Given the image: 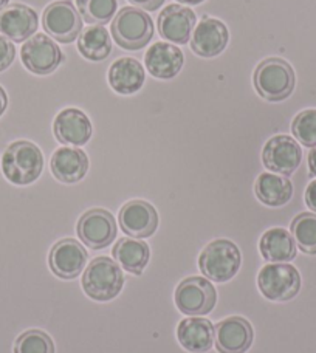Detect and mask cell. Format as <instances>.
I'll use <instances>...</instances> for the list:
<instances>
[{
    "instance_id": "1",
    "label": "cell",
    "mask_w": 316,
    "mask_h": 353,
    "mask_svg": "<svg viewBox=\"0 0 316 353\" xmlns=\"http://www.w3.org/2000/svg\"><path fill=\"white\" fill-rule=\"evenodd\" d=\"M43 169L41 149L31 141H14L2 155V172L12 185L25 186L39 179Z\"/></svg>"
},
{
    "instance_id": "2",
    "label": "cell",
    "mask_w": 316,
    "mask_h": 353,
    "mask_svg": "<svg viewBox=\"0 0 316 353\" xmlns=\"http://www.w3.org/2000/svg\"><path fill=\"white\" fill-rule=\"evenodd\" d=\"M81 283L88 298L106 302L115 299L121 293L124 276L115 261L109 257H97L86 267Z\"/></svg>"
},
{
    "instance_id": "3",
    "label": "cell",
    "mask_w": 316,
    "mask_h": 353,
    "mask_svg": "<svg viewBox=\"0 0 316 353\" xmlns=\"http://www.w3.org/2000/svg\"><path fill=\"white\" fill-rule=\"evenodd\" d=\"M112 36L124 50H140L154 36V22L146 11L135 6H124L112 22Z\"/></svg>"
},
{
    "instance_id": "4",
    "label": "cell",
    "mask_w": 316,
    "mask_h": 353,
    "mask_svg": "<svg viewBox=\"0 0 316 353\" xmlns=\"http://www.w3.org/2000/svg\"><path fill=\"white\" fill-rule=\"evenodd\" d=\"M255 88L264 99L277 103L287 99L295 90L296 77L292 65L281 58L262 61L255 70Z\"/></svg>"
},
{
    "instance_id": "5",
    "label": "cell",
    "mask_w": 316,
    "mask_h": 353,
    "mask_svg": "<svg viewBox=\"0 0 316 353\" xmlns=\"http://www.w3.org/2000/svg\"><path fill=\"white\" fill-rule=\"evenodd\" d=\"M240 251L236 243L226 239H217L208 243L199 257V268L208 281L228 282L240 268Z\"/></svg>"
},
{
    "instance_id": "6",
    "label": "cell",
    "mask_w": 316,
    "mask_h": 353,
    "mask_svg": "<svg viewBox=\"0 0 316 353\" xmlns=\"http://www.w3.org/2000/svg\"><path fill=\"white\" fill-rule=\"evenodd\" d=\"M257 285L267 299L284 302L298 296L301 276L299 271L288 263H268L259 271Z\"/></svg>"
},
{
    "instance_id": "7",
    "label": "cell",
    "mask_w": 316,
    "mask_h": 353,
    "mask_svg": "<svg viewBox=\"0 0 316 353\" xmlns=\"http://www.w3.org/2000/svg\"><path fill=\"white\" fill-rule=\"evenodd\" d=\"M174 299L177 308L186 316H204L216 307L217 293L208 279L191 276L179 283Z\"/></svg>"
},
{
    "instance_id": "8",
    "label": "cell",
    "mask_w": 316,
    "mask_h": 353,
    "mask_svg": "<svg viewBox=\"0 0 316 353\" xmlns=\"http://www.w3.org/2000/svg\"><path fill=\"white\" fill-rule=\"evenodd\" d=\"M43 30L61 43H70L79 36L82 19L70 0H58L50 3L42 14Z\"/></svg>"
},
{
    "instance_id": "9",
    "label": "cell",
    "mask_w": 316,
    "mask_h": 353,
    "mask_svg": "<svg viewBox=\"0 0 316 353\" xmlns=\"http://www.w3.org/2000/svg\"><path fill=\"white\" fill-rule=\"evenodd\" d=\"M22 64L34 74H50L64 61L58 43L50 39L47 34H34L23 43L21 50Z\"/></svg>"
},
{
    "instance_id": "10",
    "label": "cell",
    "mask_w": 316,
    "mask_h": 353,
    "mask_svg": "<svg viewBox=\"0 0 316 353\" xmlns=\"http://www.w3.org/2000/svg\"><path fill=\"white\" fill-rule=\"evenodd\" d=\"M264 166L279 175H292L302 161V149L295 138L276 135L265 143L262 150Z\"/></svg>"
},
{
    "instance_id": "11",
    "label": "cell",
    "mask_w": 316,
    "mask_h": 353,
    "mask_svg": "<svg viewBox=\"0 0 316 353\" xmlns=\"http://www.w3.org/2000/svg\"><path fill=\"white\" fill-rule=\"evenodd\" d=\"M78 236L86 247L103 250L115 241L117 222L115 217L106 210H90L84 212L78 222Z\"/></svg>"
},
{
    "instance_id": "12",
    "label": "cell",
    "mask_w": 316,
    "mask_h": 353,
    "mask_svg": "<svg viewBox=\"0 0 316 353\" xmlns=\"http://www.w3.org/2000/svg\"><path fill=\"white\" fill-rule=\"evenodd\" d=\"M121 230L134 239H148L158 228L155 208L144 200L128 201L118 214Z\"/></svg>"
},
{
    "instance_id": "13",
    "label": "cell",
    "mask_w": 316,
    "mask_h": 353,
    "mask_svg": "<svg viewBox=\"0 0 316 353\" xmlns=\"http://www.w3.org/2000/svg\"><path fill=\"white\" fill-rule=\"evenodd\" d=\"M253 327L240 316H231L214 325V343L220 353H245L251 347Z\"/></svg>"
},
{
    "instance_id": "14",
    "label": "cell",
    "mask_w": 316,
    "mask_h": 353,
    "mask_svg": "<svg viewBox=\"0 0 316 353\" xmlns=\"http://www.w3.org/2000/svg\"><path fill=\"white\" fill-rule=\"evenodd\" d=\"M50 268L61 279L78 277L87 263V251L75 239H62L50 251Z\"/></svg>"
},
{
    "instance_id": "15",
    "label": "cell",
    "mask_w": 316,
    "mask_h": 353,
    "mask_svg": "<svg viewBox=\"0 0 316 353\" xmlns=\"http://www.w3.org/2000/svg\"><path fill=\"white\" fill-rule=\"evenodd\" d=\"M230 33L226 25L219 19L204 17L191 36V48L201 58H214L228 46Z\"/></svg>"
},
{
    "instance_id": "16",
    "label": "cell",
    "mask_w": 316,
    "mask_h": 353,
    "mask_svg": "<svg viewBox=\"0 0 316 353\" xmlns=\"http://www.w3.org/2000/svg\"><path fill=\"white\" fill-rule=\"evenodd\" d=\"M37 23L39 19L36 11L27 5L12 3L0 11V34L16 43L28 41L31 36H34Z\"/></svg>"
},
{
    "instance_id": "17",
    "label": "cell",
    "mask_w": 316,
    "mask_h": 353,
    "mask_svg": "<svg viewBox=\"0 0 316 353\" xmlns=\"http://www.w3.org/2000/svg\"><path fill=\"white\" fill-rule=\"evenodd\" d=\"M195 28V12L183 5H168L158 16V31L164 39L185 46Z\"/></svg>"
},
{
    "instance_id": "18",
    "label": "cell",
    "mask_w": 316,
    "mask_h": 353,
    "mask_svg": "<svg viewBox=\"0 0 316 353\" xmlns=\"http://www.w3.org/2000/svg\"><path fill=\"white\" fill-rule=\"evenodd\" d=\"M53 132L56 140L68 146H84L92 137V123L79 109H64L55 118Z\"/></svg>"
},
{
    "instance_id": "19",
    "label": "cell",
    "mask_w": 316,
    "mask_h": 353,
    "mask_svg": "<svg viewBox=\"0 0 316 353\" xmlns=\"http://www.w3.org/2000/svg\"><path fill=\"white\" fill-rule=\"evenodd\" d=\"M148 72L158 79H170L180 73L185 56L179 48L169 42H157L148 48L146 56Z\"/></svg>"
},
{
    "instance_id": "20",
    "label": "cell",
    "mask_w": 316,
    "mask_h": 353,
    "mask_svg": "<svg viewBox=\"0 0 316 353\" xmlns=\"http://www.w3.org/2000/svg\"><path fill=\"white\" fill-rule=\"evenodd\" d=\"M52 172L56 180L67 185L78 183L88 171V157L77 148H59L52 157Z\"/></svg>"
},
{
    "instance_id": "21",
    "label": "cell",
    "mask_w": 316,
    "mask_h": 353,
    "mask_svg": "<svg viewBox=\"0 0 316 353\" xmlns=\"http://www.w3.org/2000/svg\"><path fill=\"white\" fill-rule=\"evenodd\" d=\"M179 343L191 353H206L214 344V325L205 318H186L177 327Z\"/></svg>"
},
{
    "instance_id": "22",
    "label": "cell",
    "mask_w": 316,
    "mask_h": 353,
    "mask_svg": "<svg viewBox=\"0 0 316 353\" xmlns=\"http://www.w3.org/2000/svg\"><path fill=\"white\" fill-rule=\"evenodd\" d=\"M143 65L134 58H121L113 62L109 70V84L119 94H134L144 85Z\"/></svg>"
},
{
    "instance_id": "23",
    "label": "cell",
    "mask_w": 316,
    "mask_h": 353,
    "mask_svg": "<svg viewBox=\"0 0 316 353\" xmlns=\"http://www.w3.org/2000/svg\"><path fill=\"white\" fill-rule=\"evenodd\" d=\"M262 257L271 263H287L296 257V242L292 236L284 228H271L264 232L259 242Z\"/></svg>"
},
{
    "instance_id": "24",
    "label": "cell",
    "mask_w": 316,
    "mask_h": 353,
    "mask_svg": "<svg viewBox=\"0 0 316 353\" xmlns=\"http://www.w3.org/2000/svg\"><path fill=\"white\" fill-rule=\"evenodd\" d=\"M255 192L257 199L267 206H284L292 200L293 185L284 175L264 172L257 176Z\"/></svg>"
},
{
    "instance_id": "25",
    "label": "cell",
    "mask_w": 316,
    "mask_h": 353,
    "mask_svg": "<svg viewBox=\"0 0 316 353\" xmlns=\"http://www.w3.org/2000/svg\"><path fill=\"white\" fill-rule=\"evenodd\" d=\"M115 261L121 265V268L130 274L140 276L150 259V250L146 242L138 239L124 237L115 243L112 251Z\"/></svg>"
},
{
    "instance_id": "26",
    "label": "cell",
    "mask_w": 316,
    "mask_h": 353,
    "mask_svg": "<svg viewBox=\"0 0 316 353\" xmlns=\"http://www.w3.org/2000/svg\"><path fill=\"white\" fill-rule=\"evenodd\" d=\"M79 53L88 61H104L112 53V41L103 25H92L84 30L78 39Z\"/></svg>"
},
{
    "instance_id": "27",
    "label": "cell",
    "mask_w": 316,
    "mask_h": 353,
    "mask_svg": "<svg viewBox=\"0 0 316 353\" xmlns=\"http://www.w3.org/2000/svg\"><path fill=\"white\" fill-rule=\"evenodd\" d=\"M290 231L302 253L316 254V214L302 212L296 216Z\"/></svg>"
},
{
    "instance_id": "28",
    "label": "cell",
    "mask_w": 316,
    "mask_h": 353,
    "mask_svg": "<svg viewBox=\"0 0 316 353\" xmlns=\"http://www.w3.org/2000/svg\"><path fill=\"white\" fill-rule=\"evenodd\" d=\"M77 6L87 23L104 25L115 16L118 0H77Z\"/></svg>"
},
{
    "instance_id": "29",
    "label": "cell",
    "mask_w": 316,
    "mask_h": 353,
    "mask_svg": "<svg viewBox=\"0 0 316 353\" xmlns=\"http://www.w3.org/2000/svg\"><path fill=\"white\" fill-rule=\"evenodd\" d=\"M14 353H55V344L46 332L28 330L16 339Z\"/></svg>"
},
{
    "instance_id": "30",
    "label": "cell",
    "mask_w": 316,
    "mask_h": 353,
    "mask_svg": "<svg viewBox=\"0 0 316 353\" xmlns=\"http://www.w3.org/2000/svg\"><path fill=\"white\" fill-rule=\"evenodd\" d=\"M296 140L306 148H316V109L302 110L292 123Z\"/></svg>"
},
{
    "instance_id": "31",
    "label": "cell",
    "mask_w": 316,
    "mask_h": 353,
    "mask_svg": "<svg viewBox=\"0 0 316 353\" xmlns=\"http://www.w3.org/2000/svg\"><path fill=\"white\" fill-rule=\"evenodd\" d=\"M16 56V48L10 39H6L3 34H0V72L8 68Z\"/></svg>"
},
{
    "instance_id": "32",
    "label": "cell",
    "mask_w": 316,
    "mask_h": 353,
    "mask_svg": "<svg viewBox=\"0 0 316 353\" xmlns=\"http://www.w3.org/2000/svg\"><path fill=\"white\" fill-rule=\"evenodd\" d=\"M129 2L143 11H155L164 3V0H129Z\"/></svg>"
},
{
    "instance_id": "33",
    "label": "cell",
    "mask_w": 316,
    "mask_h": 353,
    "mask_svg": "<svg viewBox=\"0 0 316 353\" xmlns=\"http://www.w3.org/2000/svg\"><path fill=\"white\" fill-rule=\"evenodd\" d=\"M306 203L313 212H316V180L308 183L306 189Z\"/></svg>"
},
{
    "instance_id": "34",
    "label": "cell",
    "mask_w": 316,
    "mask_h": 353,
    "mask_svg": "<svg viewBox=\"0 0 316 353\" xmlns=\"http://www.w3.org/2000/svg\"><path fill=\"white\" fill-rule=\"evenodd\" d=\"M308 169H310V174L316 176V148H312L308 154Z\"/></svg>"
},
{
    "instance_id": "35",
    "label": "cell",
    "mask_w": 316,
    "mask_h": 353,
    "mask_svg": "<svg viewBox=\"0 0 316 353\" xmlns=\"http://www.w3.org/2000/svg\"><path fill=\"white\" fill-rule=\"evenodd\" d=\"M6 105H8V97H6V92L0 87V117L3 115L6 110Z\"/></svg>"
},
{
    "instance_id": "36",
    "label": "cell",
    "mask_w": 316,
    "mask_h": 353,
    "mask_svg": "<svg viewBox=\"0 0 316 353\" xmlns=\"http://www.w3.org/2000/svg\"><path fill=\"white\" fill-rule=\"evenodd\" d=\"M181 3H186V5H199L201 2H205V0H179Z\"/></svg>"
},
{
    "instance_id": "37",
    "label": "cell",
    "mask_w": 316,
    "mask_h": 353,
    "mask_svg": "<svg viewBox=\"0 0 316 353\" xmlns=\"http://www.w3.org/2000/svg\"><path fill=\"white\" fill-rule=\"evenodd\" d=\"M8 3H10V0H0V11L5 10L6 6H8Z\"/></svg>"
}]
</instances>
